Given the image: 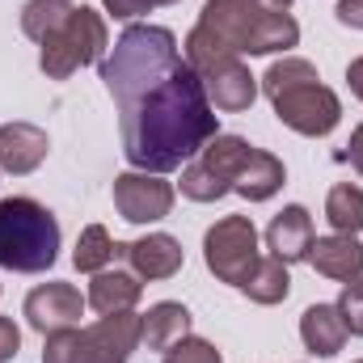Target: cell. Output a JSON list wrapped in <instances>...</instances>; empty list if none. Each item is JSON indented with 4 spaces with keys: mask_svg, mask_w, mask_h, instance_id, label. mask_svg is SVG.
<instances>
[{
    "mask_svg": "<svg viewBox=\"0 0 363 363\" xmlns=\"http://www.w3.org/2000/svg\"><path fill=\"white\" fill-rule=\"evenodd\" d=\"M262 4H267L271 13H287V9H291V0H262Z\"/></svg>",
    "mask_w": 363,
    "mask_h": 363,
    "instance_id": "obj_32",
    "label": "cell"
},
{
    "mask_svg": "<svg viewBox=\"0 0 363 363\" xmlns=\"http://www.w3.org/2000/svg\"><path fill=\"white\" fill-rule=\"evenodd\" d=\"M85 313V300L72 283H43L26 296V321L38 334H60V330H77Z\"/></svg>",
    "mask_w": 363,
    "mask_h": 363,
    "instance_id": "obj_10",
    "label": "cell"
},
{
    "mask_svg": "<svg viewBox=\"0 0 363 363\" xmlns=\"http://www.w3.org/2000/svg\"><path fill=\"white\" fill-rule=\"evenodd\" d=\"M60 258V220L34 199H0V267L43 274Z\"/></svg>",
    "mask_w": 363,
    "mask_h": 363,
    "instance_id": "obj_4",
    "label": "cell"
},
{
    "mask_svg": "<svg viewBox=\"0 0 363 363\" xmlns=\"http://www.w3.org/2000/svg\"><path fill=\"white\" fill-rule=\"evenodd\" d=\"M161 363H224L220 359V351L207 342V338H182V342H174L169 351H165V359Z\"/></svg>",
    "mask_w": 363,
    "mask_h": 363,
    "instance_id": "obj_25",
    "label": "cell"
},
{
    "mask_svg": "<svg viewBox=\"0 0 363 363\" xmlns=\"http://www.w3.org/2000/svg\"><path fill=\"white\" fill-rule=\"evenodd\" d=\"M300 338H304V347H308L313 355H321V359L338 355V351L347 347V325H342L338 304H313V308H304V317H300Z\"/></svg>",
    "mask_w": 363,
    "mask_h": 363,
    "instance_id": "obj_17",
    "label": "cell"
},
{
    "mask_svg": "<svg viewBox=\"0 0 363 363\" xmlns=\"http://www.w3.org/2000/svg\"><path fill=\"white\" fill-rule=\"evenodd\" d=\"M182 60L194 68V77L203 81L207 101L224 114H241L258 101V77L241 64V55L233 47H224L207 26H194L186 34V47H182Z\"/></svg>",
    "mask_w": 363,
    "mask_h": 363,
    "instance_id": "obj_5",
    "label": "cell"
},
{
    "mask_svg": "<svg viewBox=\"0 0 363 363\" xmlns=\"http://www.w3.org/2000/svg\"><path fill=\"white\" fill-rule=\"evenodd\" d=\"M140 291H144L140 274H135V271H123V267L114 262V271L106 267V271L93 274L85 304H89L93 313H101V317H110V313H131V308L140 304Z\"/></svg>",
    "mask_w": 363,
    "mask_h": 363,
    "instance_id": "obj_16",
    "label": "cell"
},
{
    "mask_svg": "<svg viewBox=\"0 0 363 363\" xmlns=\"http://www.w3.org/2000/svg\"><path fill=\"white\" fill-rule=\"evenodd\" d=\"M135 347H140V317L135 313H110L85 330L89 363H127Z\"/></svg>",
    "mask_w": 363,
    "mask_h": 363,
    "instance_id": "obj_12",
    "label": "cell"
},
{
    "mask_svg": "<svg viewBox=\"0 0 363 363\" xmlns=\"http://www.w3.org/2000/svg\"><path fill=\"white\" fill-rule=\"evenodd\" d=\"M43 363H89L85 334H81V330H60V334H47Z\"/></svg>",
    "mask_w": 363,
    "mask_h": 363,
    "instance_id": "obj_24",
    "label": "cell"
},
{
    "mask_svg": "<svg viewBox=\"0 0 363 363\" xmlns=\"http://www.w3.org/2000/svg\"><path fill=\"white\" fill-rule=\"evenodd\" d=\"M203 262L220 283L241 287L258 267V228L250 216H224L203 237Z\"/></svg>",
    "mask_w": 363,
    "mask_h": 363,
    "instance_id": "obj_8",
    "label": "cell"
},
{
    "mask_svg": "<svg viewBox=\"0 0 363 363\" xmlns=\"http://www.w3.org/2000/svg\"><path fill=\"white\" fill-rule=\"evenodd\" d=\"M106 47H110V34H106L101 13L89 9V4H77V9L64 17V26H55V30L43 38L38 64H43V72H47L51 81H68L77 68L97 64Z\"/></svg>",
    "mask_w": 363,
    "mask_h": 363,
    "instance_id": "obj_7",
    "label": "cell"
},
{
    "mask_svg": "<svg viewBox=\"0 0 363 363\" xmlns=\"http://www.w3.org/2000/svg\"><path fill=\"white\" fill-rule=\"evenodd\" d=\"M347 161H351V165H355V169L363 174V123L355 127V131H351V144H347Z\"/></svg>",
    "mask_w": 363,
    "mask_h": 363,
    "instance_id": "obj_30",
    "label": "cell"
},
{
    "mask_svg": "<svg viewBox=\"0 0 363 363\" xmlns=\"http://www.w3.org/2000/svg\"><path fill=\"white\" fill-rule=\"evenodd\" d=\"M114 262H127L140 279H174L186 262L182 241L169 233H148L140 241H118L114 245Z\"/></svg>",
    "mask_w": 363,
    "mask_h": 363,
    "instance_id": "obj_11",
    "label": "cell"
},
{
    "mask_svg": "<svg viewBox=\"0 0 363 363\" xmlns=\"http://www.w3.org/2000/svg\"><path fill=\"white\" fill-rule=\"evenodd\" d=\"M359 363H363V359H359Z\"/></svg>",
    "mask_w": 363,
    "mask_h": 363,
    "instance_id": "obj_34",
    "label": "cell"
},
{
    "mask_svg": "<svg viewBox=\"0 0 363 363\" xmlns=\"http://www.w3.org/2000/svg\"><path fill=\"white\" fill-rule=\"evenodd\" d=\"M308 245H313V216H308L300 203L283 207L271 220V228H267V250H271V258H279L283 267L304 262V258H308Z\"/></svg>",
    "mask_w": 363,
    "mask_h": 363,
    "instance_id": "obj_14",
    "label": "cell"
},
{
    "mask_svg": "<svg viewBox=\"0 0 363 363\" xmlns=\"http://www.w3.org/2000/svg\"><path fill=\"white\" fill-rule=\"evenodd\" d=\"M308 262H313V271L325 274V279L351 283V279H363V245H359V237H347V233L313 237Z\"/></svg>",
    "mask_w": 363,
    "mask_h": 363,
    "instance_id": "obj_15",
    "label": "cell"
},
{
    "mask_svg": "<svg viewBox=\"0 0 363 363\" xmlns=\"http://www.w3.org/2000/svg\"><path fill=\"white\" fill-rule=\"evenodd\" d=\"M152 4H178V0H152Z\"/></svg>",
    "mask_w": 363,
    "mask_h": 363,
    "instance_id": "obj_33",
    "label": "cell"
},
{
    "mask_svg": "<svg viewBox=\"0 0 363 363\" xmlns=\"http://www.w3.org/2000/svg\"><path fill=\"white\" fill-rule=\"evenodd\" d=\"M338 313H342V325L347 334L363 338V279H351L338 296Z\"/></svg>",
    "mask_w": 363,
    "mask_h": 363,
    "instance_id": "obj_26",
    "label": "cell"
},
{
    "mask_svg": "<svg viewBox=\"0 0 363 363\" xmlns=\"http://www.w3.org/2000/svg\"><path fill=\"white\" fill-rule=\"evenodd\" d=\"M190 334V313L178 300H161L140 317V342L148 351H169L174 342H182Z\"/></svg>",
    "mask_w": 363,
    "mask_h": 363,
    "instance_id": "obj_18",
    "label": "cell"
},
{
    "mask_svg": "<svg viewBox=\"0 0 363 363\" xmlns=\"http://www.w3.org/2000/svg\"><path fill=\"white\" fill-rule=\"evenodd\" d=\"M101 4H106V13H114V17H140V13L152 9V0H101Z\"/></svg>",
    "mask_w": 363,
    "mask_h": 363,
    "instance_id": "obj_28",
    "label": "cell"
},
{
    "mask_svg": "<svg viewBox=\"0 0 363 363\" xmlns=\"http://www.w3.org/2000/svg\"><path fill=\"white\" fill-rule=\"evenodd\" d=\"M182 194H186V199H194V203H216V199H224V194H228V186L216 178L203 161H190V165L182 169Z\"/></svg>",
    "mask_w": 363,
    "mask_h": 363,
    "instance_id": "obj_23",
    "label": "cell"
},
{
    "mask_svg": "<svg viewBox=\"0 0 363 363\" xmlns=\"http://www.w3.org/2000/svg\"><path fill=\"white\" fill-rule=\"evenodd\" d=\"M347 81H351V93H355V97L363 101V55L355 60V64H351V68H347Z\"/></svg>",
    "mask_w": 363,
    "mask_h": 363,
    "instance_id": "obj_31",
    "label": "cell"
},
{
    "mask_svg": "<svg viewBox=\"0 0 363 363\" xmlns=\"http://www.w3.org/2000/svg\"><path fill=\"white\" fill-rule=\"evenodd\" d=\"M199 161L224 182L228 190H237V194L250 199V203L274 199V194L283 190V178H287L279 157L254 148V144L241 140V135H211V140L203 144Z\"/></svg>",
    "mask_w": 363,
    "mask_h": 363,
    "instance_id": "obj_6",
    "label": "cell"
},
{
    "mask_svg": "<svg viewBox=\"0 0 363 363\" xmlns=\"http://www.w3.org/2000/svg\"><path fill=\"white\" fill-rule=\"evenodd\" d=\"M241 291H245L254 304H279V300H287V291H291V274H287V267H283L279 258H258V267H254V274L241 283Z\"/></svg>",
    "mask_w": 363,
    "mask_h": 363,
    "instance_id": "obj_19",
    "label": "cell"
},
{
    "mask_svg": "<svg viewBox=\"0 0 363 363\" xmlns=\"http://www.w3.org/2000/svg\"><path fill=\"white\" fill-rule=\"evenodd\" d=\"M199 26H207L237 55H274L300 43L291 13H271L262 0H207Z\"/></svg>",
    "mask_w": 363,
    "mask_h": 363,
    "instance_id": "obj_3",
    "label": "cell"
},
{
    "mask_svg": "<svg viewBox=\"0 0 363 363\" xmlns=\"http://www.w3.org/2000/svg\"><path fill=\"white\" fill-rule=\"evenodd\" d=\"M262 93L271 97V106L283 127H291L300 135H313V140L330 135L338 127V118H342L338 93L330 89V85H321L317 68L308 60H296V55L274 60L271 68H267Z\"/></svg>",
    "mask_w": 363,
    "mask_h": 363,
    "instance_id": "obj_2",
    "label": "cell"
},
{
    "mask_svg": "<svg viewBox=\"0 0 363 363\" xmlns=\"http://www.w3.org/2000/svg\"><path fill=\"white\" fill-rule=\"evenodd\" d=\"M17 347H21V330L13 325V317H0V363L17 359Z\"/></svg>",
    "mask_w": 363,
    "mask_h": 363,
    "instance_id": "obj_27",
    "label": "cell"
},
{
    "mask_svg": "<svg viewBox=\"0 0 363 363\" xmlns=\"http://www.w3.org/2000/svg\"><path fill=\"white\" fill-rule=\"evenodd\" d=\"M325 220L334 224V233L359 237V228H363V190L359 186H351V182L334 186L330 199H325Z\"/></svg>",
    "mask_w": 363,
    "mask_h": 363,
    "instance_id": "obj_20",
    "label": "cell"
},
{
    "mask_svg": "<svg viewBox=\"0 0 363 363\" xmlns=\"http://www.w3.org/2000/svg\"><path fill=\"white\" fill-rule=\"evenodd\" d=\"M72 9H77L72 0H26V9H21V30H26V38L43 43L55 26H64V17H68Z\"/></svg>",
    "mask_w": 363,
    "mask_h": 363,
    "instance_id": "obj_22",
    "label": "cell"
},
{
    "mask_svg": "<svg viewBox=\"0 0 363 363\" xmlns=\"http://www.w3.org/2000/svg\"><path fill=\"white\" fill-rule=\"evenodd\" d=\"M47 148H51V140L34 123H4L0 127V169L13 178L34 174L47 161Z\"/></svg>",
    "mask_w": 363,
    "mask_h": 363,
    "instance_id": "obj_13",
    "label": "cell"
},
{
    "mask_svg": "<svg viewBox=\"0 0 363 363\" xmlns=\"http://www.w3.org/2000/svg\"><path fill=\"white\" fill-rule=\"evenodd\" d=\"M338 21L351 30H363V0H338Z\"/></svg>",
    "mask_w": 363,
    "mask_h": 363,
    "instance_id": "obj_29",
    "label": "cell"
},
{
    "mask_svg": "<svg viewBox=\"0 0 363 363\" xmlns=\"http://www.w3.org/2000/svg\"><path fill=\"white\" fill-rule=\"evenodd\" d=\"M101 81L118 106L123 157L131 169H182L220 135L216 106L165 26H127L101 60Z\"/></svg>",
    "mask_w": 363,
    "mask_h": 363,
    "instance_id": "obj_1",
    "label": "cell"
},
{
    "mask_svg": "<svg viewBox=\"0 0 363 363\" xmlns=\"http://www.w3.org/2000/svg\"><path fill=\"white\" fill-rule=\"evenodd\" d=\"M114 237L101 228V224H89L85 233H81V241H77V250H72V262H77V271L85 274H97L106 271V267H114Z\"/></svg>",
    "mask_w": 363,
    "mask_h": 363,
    "instance_id": "obj_21",
    "label": "cell"
},
{
    "mask_svg": "<svg viewBox=\"0 0 363 363\" xmlns=\"http://www.w3.org/2000/svg\"><path fill=\"white\" fill-rule=\"evenodd\" d=\"M114 207L127 224H152L165 220L174 211V186L161 174H144V169H127L114 178Z\"/></svg>",
    "mask_w": 363,
    "mask_h": 363,
    "instance_id": "obj_9",
    "label": "cell"
}]
</instances>
